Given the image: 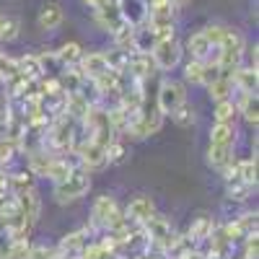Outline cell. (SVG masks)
Returning <instances> with one entry per match:
<instances>
[{
  "instance_id": "obj_1",
  "label": "cell",
  "mask_w": 259,
  "mask_h": 259,
  "mask_svg": "<svg viewBox=\"0 0 259 259\" xmlns=\"http://www.w3.org/2000/svg\"><path fill=\"white\" fill-rule=\"evenodd\" d=\"M89 189H91V171L75 166L62 182H57L52 187V197H55L57 205H68V202H75V200L85 197Z\"/></svg>"
},
{
  "instance_id": "obj_2",
  "label": "cell",
  "mask_w": 259,
  "mask_h": 259,
  "mask_svg": "<svg viewBox=\"0 0 259 259\" xmlns=\"http://www.w3.org/2000/svg\"><path fill=\"white\" fill-rule=\"evenodd\" d=\"M91 221L96 228H106V231H117L119 226H124V212L119 210L117 200L112 197V194H101V197H96L94 207H91Z\"/></svg>"
},
{
  "instance_id": "obj_3",
  "label": "cell",
  "mask_w": 259,
  "mask_h": 259,
  "mask_svg": "<svg viewBox=\"0 0 259 259\" xmlns=\"http://www.w3.org/2000/svg\"><path fill=\"white\" fill-rule=\"evenodd\" d=\"M150 60H153L156 70H163V73L174 70L182 60V45H179L177 34L166 36V39H156L153 50H150Z\"/></svg>"
},
{
  "instance_id": "obj_4",
  "label": "cell",
  "mask_w": 259,
  "mask_h": 259,
  "mask_svg": "<svg viewBox=\"0 0 259 259\" xmlns=\"http://www.w3.org/2000/svg\"><path fill=\"white\" fill-rule=\"evenodd\" d=\"M143 228H145V233H148V241H153L158 249H163V251H171L177 246V236H174V228H171V223H168V218H163V215H153V218H148L145 223H143Z\"/></svg>"
},
{
  "instance_id": "obj_5",
  "label": "cell",
  "mask_w": 259,
  "mask_h": 259,
  "mask_svg": "<svg viewBox=\"0 0 259 259\" xmlns=\"http://www.w3.org/2000/svg\"><path fill=\"white\" fill-rule=\"evenodd\" d=\"M184 101H187V89H184V83L166 78V80L158 85V112H161L163 117H166V114L171 117Z\"/></svg>"
},
{
  "instance_id": "obj_6",
  "label": "cell",
  "mask_w": 259,
  "mask_h": 259,
  "mask_svg": "<svg viewBox=\"0 0 259 259\" xmlns=\"http://www.w3.org/2000/svg\"><path fill=\"white\" fill-rule=\"evenodd\" d=\"M75 156H78V166L85 171H96L106 166V145L85 138L78 148H75Z\"/></svg>"
},
{
  "instance_id": "obj_7",
  "label": "cell",
  "mask_w": 259,
  "mask_h": 259,
  "mask_svg": "<svg viewBox=\"0 0 259 259\" xmlns=\"http://www.w3.org/2000/svg\"><path fill=\"white\" fill-rule=\"evenodd\" d=\"M161 127H163V114L158 112V106L156 109H150V112H140L138 114V119L130 124V130H127V135H133V138H150V135H156V133H161Z\"/></svg>"
},
{
  "instance_id": "obj_8",
  "label": "cell",
  "mask_w": 259,
  "mask_h": 259,
  "mask_svg": "<svg viewBox=\"0 0 259 259\" xmlns=\"http://www.w3.org/2000/svg\"><path fill=\"white\" fill-rule=\"evenodd\" d=\"M114 3H117V11L124 21V26L138 29L148 21V3L145 0H114Z\"/></svg>"
},
{
  "instance_id": "obj_9",
  "label": "cell",
  "mask_w": 259,
  "mask_h": 259,
  "mask_svg": "<svg viewBox=\"0 0 259 259\" xmlns=\"http://www.w3.org/2000/svg\"><path fill=\"white\" fill-rule=\"evenodd\" d=\"M153 70H156V65H153V60H150V55H145V52H130L127 55V68H124V73L133 78V80H148L150 75H153Z\"/></svg>"
},
{
  "instance_id": "obj_10",
  "label": "cell",
  "mask_w": 259,
  "mask_h": 259,
  "mask_svg": "<svg viewBox=\"0 0 259 259\" xmlns=\"http://www.w3.org/2000/svg\"><path fill=\"white\" fill-rule=\"evenodd\" d=\"M156 215V205H153V200L150 197H135L133 202L127 205V210H124V221L127 223H135V226H143L148 218H153Z\"/></svg>"
},
{
  "instance_id": "obj_11",
  "label": "cell",
  "mask_w": 259,
  "mask_h": 259,
  "mask_svg": "<svg viewBox=\"0 0 259 259\" xmlns=\"http://www.w3.org/2000/svg\"><path fill=\"white\" fill-rule=\"evenodd\" d=\"M13 197H16L18 210L24 212V218L29 221V226H34V223L39 221V212H41V200H39L36 187H34V189H26V192H21V194H13Z\"/></svg>"
},
{
  "instance_id": "obj_12",
  "label": "cell",
  "mask_w": 259,
  "mask_h": 259,
  "mask_svg": "<svg viewBox=\"0 0 259 259\" xmlns=\"http://www.w3.org/2000/svg\"><path fill=\"white\" fill-rule=\"evenodd\" d=\"M78 70L83 73V78L96 80V78H101L104 73H109V65H106L104 52H89V55H83V57H80Z\"/></svg>"
},
{
  "instance_id": "obj_13",
  "label": "cell",
  "mask_w": 259,
  "mask_h": 259,
  "mask_svg": "<svg viewBox=\"0 0 259 259\" xmlns=\"http://www.w3.org/2000/svg\"><path fill=\"white\" fill-rule=\"evenodd\" d=\"M231 80L239 94H256V89H259V73L251 68H239L231 75Z\"/></svg>"
},
{
  "instance_id": "obj_14",
  "label": "cell",
  "mask_w": 259,
  "mask_h": 259,
  "mask_svg": "<svg viewBox=\"0 0 259 259\" xmlns=\"http://www.w3.org/2000/svg\"><path fill=\"white\" fill-rule=\"evenodd\" d=\"M62 21H65V11H62V6H57V3H47L45 8L39 11V29H45V31L60 29Z\"/></svg>"
},
{
  "instance_id": "obj_15",
  "label": "cell",
  "mask_w": 259,
  "mask_h": 259,
  "mask_svg": "<svg viewBox=\"0 0 259 259\" xmlns=\"http://www.w3.org/2000/svg\"><path fill=\"white\" fill-rule=\"evenodd\" d=\"M96 21L101 24V29H104V31H109L112 36L124 26V21H122V16H119V11H117V3H109L106 8L96 11Z\"/></svg>"
},
{
  "instance_id": "obj_16",
  "label": "cell",
  "mask_w": 259,
  "mask_h": 259,
  "mask_svg": "<svg viewBox=\"0 0 259 259\" xmlns=\"http://www.w3.org/2000/svg\"><path fill=\"white\" fill-rule=\"evenodd\" d=\"M212 45L207 41V36L202 34V31H194L189 39H187V52L192 55V60H200V62H205L210 55H212Z\"/></svg>"
},
{
  "instance_id": "obj_17",
  "label": "cell",
  "mask_w": 259,
  "mask_h": 259,
  "mask_svg": "<svg viewBox=\"0 0 259 259\" xmlns=\"http://www.w3.org/2000/svg\"><path fill=\"white\" fill-rule=\"evenodd\" d=\"M85 236H89V231H75V233H68L65 239L60 241V246H57V254L60 256H78L80 254V249L85 246Z\"/></svg>"
},
{
  "instance_id": "obj_18",
  "label": "cell",
  "mask_w": 259,
  "mask_h": 259,
  "mask_svg": "<svg viewBox=\"0 0 259 259\" xmlns=\"http://www.w3.org/2000/svg\"><path fill=\"white\" fill-rule=\"evenodd\" d=\"M233 104H236V109H239V114H241L251 127L259 124V104H256V94H241L239 101H233Z\"/></svg>"
},
{
  "instance_id": "obj_19",
  "label": "cell",
  "mask_w": 259,
  "mask_h": 259,
  "mask_svg": "<svg viewBox=\"0 0 259 259\" xmlns=\"http://www.w3.org/2000/svg\"><path fill=\"white\" fill-rule=\"evenodd\" d=\"M207 163L218 171L231 166L233 163V145H210L207 148Z\"/></svg>"
},
{
  "instance_id": "obj_20",
  "label": "cell",
  "mask_w": 259,
  "mask_h": 259,
  "mask_svg": "<svg viewBox=\"0 0 259 259\" xmlns=\"http://www.w3.org/2000/svg\"><path fill=\"white\" fill-rule=\"evenodd\" d=\"M236 89H233V80L228 78V75H218L215 80H210L207 83V94H210V99L212 101H226V99H233L231 94H233Z\"/></svg>"
},
{
  "instance_id": "obj_21",
  "label": "cell",
  "mask_w": 259,
  "mask_h": 259,
  "mask_svg": "<svg viewBox=\"0 0 259 259\" xmlns=\"http://www.w3.org/2000/svg\"><path fill=\"white\" fill-rule=\"evenodd\" d=\"M236 117H239V109H236L233 99L215 101V109H212V119H215V124H236Z\"/></svg>"
},
{
  "instance_id": "obj_22",
  "label": "cell",
  "mask_w": 259,
  "mask_h": 259,
  "mask_svg": "<svg viewBox=\"0 0 259 259\" xmlns=\"http://www.w3.org/2000/svg\"><path fill=\"white\" fill-rule=\"evenodd\" d=\"M236 124H212L210 127V145H236Z\"/></svg>"
},
{
  "instance_id": "obj_23",
  "label": "cell",
  "mask_w": 259,
  "mask_h": 259,
  "mask_svg": "<svg viewBox=\"0 0 259 259\" xmlns=\"http://www.w3.org/2000/svg\"><path fill=\"white\" fill-rule=\"evenodd\" d=\"M55 55H57L62 68H75V65L80 62V57H83V47L78 45V41H68V45H62Z\"/></svg>"
},
{
  "instance_id": "obj_24",
  "label": "cell",
  "mask_w": 259,
  "mask_h": 259,
  "mask_svg": "<svg viewBox=\"0 0 259 259\" xmlns=\"http://www.w3.org/2000/svg\"><path fill=\"white\" fill-rule=\"evenodd\" d=\"M16 68H18V75H24V78H29V80L45 78V75H41V68H39L36 55H24V57H18V60H16Z\"/></svg>"
},
{
  "instance_id": "obj_25",
  "label": "cell",
  "mask_w": 259,
  "mask_h": 259,
  "mask_svg": "<svg viewBox=\"0 0 259 259\" xmlns=\"http://www.w3.org/2000/svg\"><path fill=\"white\" fill-rule=\"evenodd\" d=\"M236 179L249 184V187H256V156L236 161Z\"/></svg>"
},
{
  "instance_id": "obj_26",
  "label": "cell",
  "mask_w": 259,
  "mask_h": 259,
  "mask_svg": "<svg viewBox=\"0 0 259 259\" xmlns=\"http://www.w3.org/2000/svg\"><path fill=\"white\" fill-rule=\"evenodd\" d=\"M21 34V21L16 16L0 13V41H16Z\"/></svg>"
},
{
  "instance_id": "obj_27",
  "label": "cell",
  "mask_w": 259,
  "mask_h": 259,
  "mask_svg": "<svg viewBox=\"0 0 259 259\" xmlns=\"http://www.w3.org/2000/svg\"><path fill=\"white\" fill-rule=\"evenodd\" d=\"M171 119H174V124L177 127H182V130H187V127H192L194 122H197V117H194V106L189 104V101H184L179 109L171 114Z\"/></svg>"
},
{
  "instance_id": "obj_28",
  "label": "cell",
  "mask_w": 259,
  "mask_h": 259,
  "mask_svg": "<svg viewBox=\"0 0 259 259\" xmlns=\"http://www.w3.org/2000/svg\"><path fill=\"white\" fill-rule=\"evenodd\" d=\"M31 251V241L29 239H13L3 254V259H29Z\"/></svg>"
},
{
  "instance_id": "obj_29",
  "label": "cell",
  "mask_w": 259,
  "mask_h": 259,
  "mask_svg": "<svg viewBox=\"0 0 259 259\" xmlns=\"http://www.w3.org/2000/svg\"><path fill=\"white\" fill-rule=\"evenodd\" d=\"M127 156V148L119 138H114L109 145H106V163H122Z\"/></svg>"
},
{
  "instance_id": "obj_30",
  "label": "cell",
  "mask_w": 259,
  "mask_h": 259,
  "mask_svg": "<svg viewBox=\"0 0 259 259\" xmlns=\"http://www.w3.org/2000/svg\"><path fill=\"white\" fill-rule=\"evenodd\" d=\"M18 75V68H16V60L8 57L6 52H0V83H8L11 78Z\"/></svg>"
},
{
  "instance_id": "obj_31",
  "label": "cell",
  "mask_w": 259,
  "mask_h": 259,
  "mask_svg": "<svg viewBox=\"0 0 259 259\" xmlns=\"http://www.w3.org/2000/svg\"><path fill=\"white\" fill-rule=\"evenodd\" d=\"M78 256L80 259H106V256H109V251H106V246L101 241H96V244H85Z\"/></svg>"
},
{
  "instance_id": "obj_32",
  "label": "cell",
  "mask_w": 259,
  "mask_h": 259,
  "mask_svg": "<svg viewBox=\"0 0 259 259\" xmlns=\"http://www.w3.org/2000/svg\"><path fill=\"white\" fill-rule=\"evenodd\" d=\"M18 150V143L16 140H8V138H0V166L3 163H11L13 156Z\"/></svg>"
},
{
  "instance_id": "obj_33",
  "label": "cell",
  "mask_w": 259,
  "mask_h": 259,
  "mask_svg": "<svg viewBox=\"0 0 259 259\" xmlns=\"http://www.w3.org/2000/svg\"><path fill=\"white\" fill-rule=\"evenodd\" d=\"M210 236V221L207 218H200L194 223V228L189 231V239H207Z\"/></svg>"
},
{
  "instance_id": "obj_34",
  "label": "cell",
  "mask_w": 259,
  "mask_h": 259,
  "mask_svg": "<svg viewBox=\"0 0 259 259\" xmlns=\"http://www.w3.org/2000/svg\"><path fill=\"white\" fill-rule=\"evenodd\" d=\"M223 31H226V26H205V29H202V34L207 36V41H210L212 47H221Z\"/></svg>"
},
{
  "instance_id": "obj_35",
  "label": "cell",
  "mask_w": 259,
  "mask_h": 259,
  "mask_svg": "<svg viewBox=\"0 0 259 259\" xmlns=\"http://www.w3.org/2000/svg\"><path fill=\"white\" fill-rule=\"evenodd\" d=\"M57 256V249L52 246H31L29 251V259H55Z\"/></svg>"
},
{
  "instance_id": "obj_36",
  "label": "cell",
  "mask_w": 259,
  "mask_h": 259,
  "mask_svg": "<svg viewBox=\"0 0 259 259\" xmlns=\"http://www.w3.org/2000/svg\"><path fill=\"white\" fill-rule=\"evenodd\" d=\"M259 254V239H256V231L246 236V249H244V259H256Z\"/></svg>"
},
{
  "instance_id": "obj_37",
  "label": "cell",
  "mask_w": 259,
  "mask_h": 259,
  "mask_svg": "<svg viewBox=\"0 0 259 259\" xmlns=\"http://www.w3.org/2000/svg\"><path fill=\"white\" fill-rule=\"evenodd\" d=\"M83 3L89 6V8H94V13H96V11L106 8V6H109V3H114V0H83Z\"/></svg>"
},
{
  "instance_id": "obj_38",
  "label": "cell",
  "mask_w": 259,
  "mask_h": 259,
  "mask_svg": "<svg viewBox=\"0 0 259 259\" xmlns=\"http://www.w3.org/2000/svg\"><path fill=\"white\" fill-rule=\"evenodd\" d=\"M171 3H174V6H184V3H187V0H171Z\"/></svg>"
},
{
  "instance_id": "obj_39",
  "label": "cell",
  "mask_w": 259,
  "mask_h": 259,
  "mask_svg": "<svg viewBox=\"0 0 259 259\" xmlns=\"http://www.w3.org/2000/svg\"><path fill=\"white\" fill-rule=\"evenodd\" d=\"M0 96H3V83H0Z\"/></svg>"
}]
</instances>
